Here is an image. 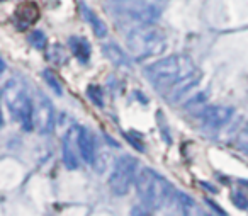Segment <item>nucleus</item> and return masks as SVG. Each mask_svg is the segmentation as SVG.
Returning <instances> with one entry per match:
<instances>
[{"instance_id": "nucleus-11", "label": "nucleus", "mask_w": 248, "mask_h": 216, "mask_svg": "<svg viewBox=\"0 0 248 216\" xmlns=\"http://www.w3.org/2000/svg\"><path fill=\"white\" fill-rule=\"evenodd\" d=\"M68 46L72 50L73 56L80 60V62H89L90 58V45L85 38H78V36H72L68 39Z\"/></svg>"}, {"instance_id": "nucleus-14", "label": "nucleus", "mask_w": 248, "mask_h": 216, "mask_svg": "<svg viewBox=\"0 0 248 216\" xmlns=\"http://www.w3.org/2000/svg\"><path fill=\"white\" fill-rule=\"evenodd\" d=\"M175 201H177V204L180 206V209H182L184 213H190L194 208H196V201H194L190 196H187L186 192H182V191H175Z\"/></svg>"}, {"instance_id": "nucleus-17", "label": "nucleus", "mask_w": 248, "mask_h": 216, "mask_svg": "<svg viewBox=\"0 0 248 216\" xmlns=\"http://www.w3.org/2000/svg\"><path fill=\"white\" fill-rule=\"evenodd\" d=\"M43 77H45V80L48 82V85L51 87L58 96H62V87H60L58 79L55 77V73H53L51 70H45V72H43Z\"/></svg>"}, {"instance_id": "nucleus-10", "label": "nucleus", "mask_w": 248, "mask_h": 216, "mask_svg": "<svg viewBox=\"0 0 248 216\" xmlns=\"http://www.w3.org/2000/svg\"><path fill=\"white\" fill-rule=\"evenodd\" d=\"M80 11H82V16L85 17V21L90 24L93 34H95L97 38H104V36L107 34V24L97 16V12L92 11L85 2H80Z\"/></svg>"}, {"instance_id": "nucleus-7", "label": "nucleus", "mask_w": 248, "mask_h": 216, "mask_svg": "<svg viewBox=\"0 0 248 216\" xmlns=\"http://www.w3.org/2000/svg\"><path fill=\"white\" fill-rule=\"evenodd\" d=\"M39 16H41V12H39L38 4L32 2V0H26V2H22V4L17 5V9H16L14 24L19 31H26V29H29L32 24L38 22Z\"/></svg>"}, {"instance_id": "nucleus-8", "label": "nucleus", "mask_w": 248, "mask_h": 216, "mask_svg": "<svg viewBox=\"0 0 248 216\" xmlns=\"http://www.w3.org/2000/svg\"><path fill=\"white\" fill-rule=\"evenodd\" d=\"M233 116V109L226 106H209L202 111L201 114V121L209 128H219L224 123L230 121V117Z\"/></svg>"}, {"instance_id": "nucleus-4", "label": "nucleus", "mask_w": 248, "mask_h": 216, "mask_svg": "<svg viewBox=\"0 0 248 216\" xmlns=\"http://www.w3.org/2000/svg\"><path fill=\"white\" fill-rule=\"evenodd\" d=\"M128 46L136 58L143 60L162 53L167 48V43L165 36L158 29L143 28L131 31V34L128 36Z\"/></svg>"}, {"instance_id": "nucleus-13", "label": "nucleus", "mask_w": 248, "mask_h": 216, "mask_svg": "<svg viewBox=\"0 0 248 216\" xmlns=\"http://www.w3.org/2000/svg\"><path fill=\"white\" fill-rule=\"evenodd\" d=\"M104 53H106L107 58H109L110 62L116 63V65H128V60H126L124 53L121 51L116 45H109V46L106 45V46H104Z\"/></svg>"}, {"instance_id": "nucleus-6", "label": "nucleus", "mask_w": 248, "mask_h": 216, "mask_svg": "<svg viewBox=\"0 0 248 216\" xmlns=\"http://www.w3.org/2000/svg\"><path fill=\"white\" fill-rule=\"evenodd\" d=\"M34 124L38 126L39 133L48 134L55 128V109L53 104L46 96H39L38 106L34 107Z\"/></svg>"}, {"instance_id": "nucleus-15", "label": "nucleus", "mask_w": 248, "mask_h": 216, "mask_svg": "<svg viewBox=\"0 0 248 216\" xmlns=\"http://www.w3.org/2000/svg\"><path fill=\"white\" fill-rule=\"evenodd\" d=\"M87 96L89 99L92 100L95 106L102 107L104 106V100H102V90H100L99 85H89L87 87Z\"/></svg>"}, {"instance_id": "nucleus-18", "label": "nucleus", "mask_w": 248, "mask_h": 216, "mask_svg": "<svg viewBox=\"0 0 248 216\" xmlns=\"http://www.w3.org/2000/svg\"><path fill=\"white\" fill-rule=\"evenodd\" d=\"M231 201H233V204L236 206L238 209H248V199L243 192H238V191L233 192V194H231Z\"/></svg>"}, {"instance_id": "nucleus-12", "label": "nucleus", "mask_w": 248, "mask_h": 216, "mask_svg": "<svg viewBox=\"0 0 248 216\" xmlns=\"http://www.w3.org/2000/svg\"><path fill=\"white\" fill-rule=\"evenodd\" d=\"M70 140H72L70 134H66L65 140H63V162H65L66 168L73 170V168L78 167V158H77L75 151H73L72 145H70Z\"/></svg>"}, {"instance_id": "nucleus-1", "label": "nucleus", "mask_w": 248, "mask_h": 216, "mask_svg": "<svg viewBox=\"0 0 248 216\" xmlns=\"http://www.w3.org/2000/svg\"><path fill=\"white\" fill-rule=\"evenodd\" d=\"M146 77L158 90H170L179 85V92H182L199 79V73L192 60L182 55H172L150 65L146 68Z\"/></svg>"}, {"instance_id": "nucleus-2", "label": "nucleus", "mask_w": 248, "mask_h": 216, "mask_svg": "<svg viewBox=\"0 0 248 216\" xmlns=\"http://www.w3.org/2000/svg\"><path fill=\"white\" fill-rule=\"evenodd\" d=\"M136 191L146 208L160 209L169 204L170 198L175 196L172 184L156 174L152 168H141L136 175Z\"/></svg>"}, {"instance_id": "nucleus-3", "label": "nucleus", "mask_w": 248, "mask_h": 216, "mask_svg": "<svg viewBox=\"0 0 248 216\" xmlns=\"http://www.w3.org/2000/svg\"><path fill=\"white\" fill-rule=\"evenodd\" d=\"M4 99L7 107L11 109L12 116L22 124V130L31 131L34 126V106L26 94L24 87L17 82H9L4 87Z\"/></svg>"}, {"instance_id": "nucleus-19", "label": "nucleus", "mask_w": 248, "mask_h": 216, "mask_svg": "<svg viewBox=\"0 0 248 216\" xmlns=\"http://www.w3.org/2000/svg\"><path fill=\"white\" fill-rule=\"evenodd\" d=\"M207 204H209L211 208L214 209V211H217V213H221V215H224V211H223V209H221V208H217V204H214V202H213V201H209V199H207Z\"/></svg>"}, {"instance_id": "nucleus-5", "label": "nucleus", "mask_w": 248, "mask_h": 216, "mask_svg": "<svg viewBox=\"0 0 248 216\" xmlns=\"http://www.w3.org/2000/svg\"><path fill=\"white\" fill-rule=\"evenodd\" d=\"M136 170H138V160L131 155H123L116 160L114 168L109 175V187L116 196L128 194L133 182H136Z\"/></svg>"}, {"instance_id": "nucleus-16", "label": "nucleus", "mask_w": 248, "mask_h": 216, "mask_svg": "<svg viewBox=\"0 0 248 216\" xmlns=\"http://www.w3.org/2000/svg\"><path fill=\"white\" fill-rule=\"evenodd\" d=\"M29 43H31L34 48L38 50H43L46 46V36L43 31H32L31 34H29Z\"/></svg>"}, {"instance_id": "nucleus-9", "label": "nucleus", "mask_w": 248, "mask_h": 216, "mask_svg": "<svg viewBox=\"0 0 248 216\" xmlns=\"http://www.w3.org/2000/svg\"><path fill=\"white\" fill-rule=\"evenodd\" d=\"M77 147H78V150H80V157H82L87 164H93V162H95V143H93V138L89 130H85V128L78 130Z\"/></svg>"}]
</instances>
